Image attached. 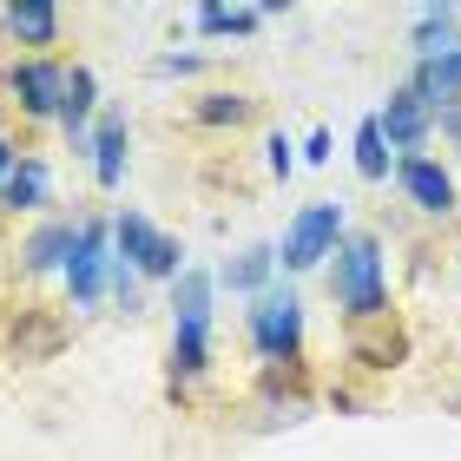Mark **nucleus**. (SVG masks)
Instances as JSON below:
<instances>
[{"label":"nucleus","instance_id":"1","mask_svg":"<svg viewBox=\"0 0 461 461\" xmlns=\"http://www.w3.org/2000/svg\"><path fill=\"white\" fill-rule=\"evenodd\" d=\"M330 297H337L356 323H383L389 317V270H383V238L369 230H343L337 264H330Z\"/></svg>","mask_w":461,"mask_h":461},{"label":"nucleus","instance_id":"2","mask_svg":"<svg viewBox=\"0 0 461 461\" xmlns=\"http://www.w3.org/2000/svg\"><path fill=\"white\" fill-rule=\"evenodd\" d=\"M212 290H218V277L192 264L172 284V375H185V383L212 369Z\"/></svg>","mask_w":461,"mask_h":461},{"label":"nucleus","instance_id":"3","mask_svg":"<svg viewBox=\"0 0 461 461\" xmlns=\"http://www.w3.org/2000/svg\"><path fill=\"white\" fill-rule=\"evenodd\" d=\"M113 258L132 264L139 277H152V284H178L185 277V244L172 230H158L152 218H139V212L113 218Z\"/></svg>","mask_w":461,"mask_h":461},{"label":"nucleus","instance_id":"4","mask_svg":"<svg viewBox=\"0 0 461 461\" xmlns=\"http://www.w3.org/2000/svg\"><path fill=\"white\" fill-rule=\"evenodd\" d=\"M337 244H343V204L317 198V204H303V212L290 218L284 244H277V264L290 270V277H303V270H323L330 258H337Z\"/></svg>","mask_w":461,"mask_h":461},{"label":"nucleus","instance_id":"5","mask_svg":"<svg viewBox=\"0 0 461 461\" xmlns=\"http://www.w3.org/2000/svg\"><path fill=\"white\" fill-rule=\"evenodd\" d=\"M250 343L264 363H297L303 349V303L290 284H270L264 297H250Z\"/></svg>","mask_w":461,"mask_h":461},{"label":"nucleus","instance_id":"6","mask_svg":"<svg viewBox=\"0 0 461 461\" xmlns=\"http://www.w3.org/2000/svg\"><path fill=\"white\" fill-rule=\"evenodd\" d=\"M113 290V224H79V250L67 264V297L86 310Z\"/></svg>","mask_w":461,"mask_h":461},{"label":"nucleus","instance_id":"7","mask_svg":"<svg viewBox=\"0 0 461 461\" xmlns=\"http://www.w3.org/2000/svg\"><path fill=\"white\" fill-rule=\"evenodd\" d=\"M7 86H14V106L27 113V119H59V99H67V67H59V59H14Z\"/></svg>","mask_w":461,"mask_h":461},{"label":"nucleus","instance_id":"8","mask_svg":"<svg viewBox=\"0 0 461 461\" xmlns=\"http://www.w3.org/2000/svg\"><path fill=\"white\" fill-rule=\"evenodd\" d=\"M375 125H383L389 152H402V158H422V145H429V132H435V113H429L422 99H415V93L402 86V93H389V99H383Z\"/></svg>","mask_w":461,"mask_h":461},{"label":"nucleus","instance_id":"9","mask_svg":"<svg viewBox=\"0 0 461 461\" xmlns=\"http://www.w3.org/2000/svg\"><path fill=\"white\" fill-rule=\"evenodd\" d=\"M395 185H402V198L415 204V212H429V218L455 212V178L435 158H395Z\"/></svg>","mask_w":461,"mask_h":461},{"label":"nucleus","instance_id":"10","mask_svg":"<svg viewBox=\"0 0 461 461\" xmlns=\"http://www.w3.org/2000/svg\"><path fill=\"white\" fill-rule=\"evenodd\" d=\"M409 93L422 99L429 113H448V106H461V40H455L448 53H435V59H415Z\"/></svg>","mask_w":461,"mask_h":461},{"label":"nucleus","instance_id":"11","mask_svg":"<svg viewBox=\"0 0 461 461\" xmlns=\"http://www.w3.org/2000/svg\"><path fill=\"white\" fill-rule=\"evenodd\" d=\"M73 250H79V224H73V218H53V224H40L33 238H27V250H20V258H27L33 277H53V270L67 277Z\"/></svg>","mask_w":461,"mask_h":461},{"label":"nucleus","instance_id":"12","mask_svg":"<svg viewBox=\"0 0 461 461\" xmlns=\"http://www.w3.org/2000/svg\"><path fill=\"white\" fill-rule=\"evenodd\" d=\"M0 20H7V33L20 40V47H33V59H47V47H59V7H47V0L7 7Z\"/></svg>","mask_w":461,"mask_h":461},{"label":"nucleus","instance_id":"13","mask_svg":"<svg viewBox=\"0 0 461 461\" xmlns=\"http://www.w3.org/2000/svg\"><path fill=\"white\" fill-rule=\"evenodd\" d=\"M270 277H277V244H250V250H238V258L218 270V284L224 290H244V297H264Z\"/></svg>","mask_w":461,"mask_h":461},{"label":"nucleus","instance_id":"14","mask_svg":"<svg viewBox=\"0 0 461 461\" xmlns=\"http://www.w3.org/2000/svg\"><path fill=\"white\" fill-rule=\"evenodd\" d=\"M125 145H132V132H125V119H119V113H113V119H99V125H93V139H86V152H93V178L106 185V192L125 178Z\"/></svg>","mask_w":461,"mask_h":461},{"label":"nucleus","instance_id":"15","mask_svg":"<svg viewBox=\"0 0 461 461\" xmlns=\"http://www.w3.org/2000/svg\"><path fill=\"white\" fill-rule=\"evenodd\" d=\"M47 192H53V172L40 158H20L14 172H7V185H0V204H7V212H40Z\"/></svg>","mask_w":461,"mask_h":461},{"label":"nucleus","instance_id":"16","mask_svg":"<svg viewBox=\"0 0 461 461\" xmlns=\"http://www.w3.org/2000/svg\"><path fill=\"white\" fill-rule=\"evenodd\" d=\"M93 106H99V79H93L86 67H67V99H59V125H67L73 139H93V132H86Z\"/></svg>","mask_w":461,"mask_h":461},{"label":"nucleus","instance_id":"17","mask_svg":"<svg viewBox=\"0 0 461 461\" xmlns=\"http://www.w3.org/2000/svg\"><path fill=\"white\" fill-rule=\"evenodd\" d=\"M455 7H422L415 14V33H409V47H415V59H435V53H448L455 47Z\"/></svg>","mask_w":461,"mask_h":461},{"label":"nucleus","instance_id":"18","mask_svg":"<svg viewBox=\"0 0 461 461\" xmlns=\"http://www.w3.org/2000/svg\"><path fill=\"white\" fill-rule=\"evenodd\" d=\"M356 172H363L369 185L389 178V139H383V125H375V113L356 125Z\"/></svg>","mask_w":461,"mask_h":461},{"label":"nucleus","instance_id":"19","mask_svg":"<svg viewBox=\"0 0 461 461\" xmlns=\"http://www.w3.org/2000/svg\"><path fill=\"white\" fill-rule=\"evenodd\" d=\"M264 14L270 7H198V33H250V27H264Z\"/></svg>","mask_w":461,"mask_h":461},{"label":"nucleus","instance_id":"20","mask_svg":"<svg viewBox=\"0 0 461 461\" xmlns=\"http://www.w3.org/2000/svg\"><path fill=\"white\" fill-rule=\"evenodd\" d=\"M198 119L204 125H238V119H250V99L244 93H204L198 99Z\"/></svg>","mask_w":461,"mask_h":461},{"label":"nucleus","instance_id":"21","mask_svg":"<svg viewBox=\"0 0 461 461\" xmlns=\"http://www.w3.org/2000/svg\"><path fill=\"white\" fill-rule=\"evenodd\" d=\"M264 152H270V172H277V178H290V172H297V152H290V139H284V132L270 139Z\"/></svg>","mask_w":461,"mask_h":461},{"label":"nucleus","instance_id":"22","mask_svg":"<svg viewBox=\"0 0 461 461\" xmlns=\"http://www.w3.org/2000/svg\"><path fill=\"white\" fill-rule=\"evenodd\" d=\"M303 158H310V165H330V132H310V139H303Z\"/></svg>","mask_w":461,"mask_h":461},{"label":"nucleus","instance_id":"23","mask_svg":"<svg viewBox=\"0 0 461 461\" xmlns=\"http://www.w3.org/2000/svg\"><path fill=\"white\" fill-rule=\"evenodd\" d=\"M158 73H198V53H165Z\"/></svg>","mask_w":461,"mask_h":461},{"label":"nucleus","instance_id":"24","mask_svg":"<svg viewBox=\"0 0 461 461\" xmlns=\"http://www.w3.org/2000/svg\"><path fill=\"white\" fill-rule=\"evenodd\" d=\"M435 125H442V132L461 145V106H448V113H435Z\"/></svg>","mask_w":461,"mask_h":461},{"label":"nucleus","instance_id":"25","mask_svg":"<svg viewBox=\"0 0 461 461\" xmlns=\"http://www.w3.org/2000/svg\"><path fill=\"white\" fill-rule=\"evenodd\" d=\"M14 165H20V152H14L7 139H0V185H7V172H14Z\"/></svg>","mask_w":461,"mask_h":461}]
</instances>
